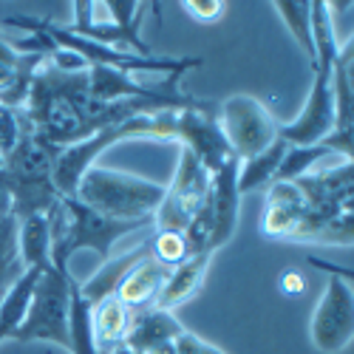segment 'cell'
I'll use <instances>...</instances> for the list:
<instances>
[{
	"mask_svg": "<svg viewBox=\"0 0 354 354\" xmlns=\"http://www.w3.org/2000/svg\"><path fill=\"white\" fill-rule=\"evenodd\" d=\"M298 190L306 198V224L301 244H343L354 239V167L351 159L332 156L312 173L301 176Z\"/></svg>",
	"mask_w": 354,
	"mask_h": 354,
	"instance_id": "1",
	"label": "cell"
},
{
	"mask_svg": "<svg viewBox=\"0 0 354 354\" xmlns=\"http://www.w3.org/2000/svg\"><path fill=\"white\" fill-rule=\"evenodd\" d=\"M48 235H51V267L57 272H71L68 263L80 250H94L102 261L111 258L116 241L125 235L151 227V221H116L91 207H85L77 198H57L46 213Z\"/></svg>",
	"mask_w": 354,
	"mask_h": 354,
	"instance_id": "2",
	"label": "cell"
},
{
	"mask_svg": "<svg viewBox=\"0 0 354 354\" xmlns=\"http://www.w3.org/2000/svg\"><path fill=\"white\" fill-rule=\"evenodd\" d=\"M57 145H48L28 128L20 142L12 147V153L0 162V179L6 182L12 193V218H28V216H46L51 204L60 198L54 190V159Z\"/></svg>",
	"mask_w": 354,
	"mask_h": 354,
	"instance_id": "3",
	"label": "cell"
},
{
	"mask_svg": "<svg viewBox=\"0 0 354 354\" xmlns=\"http://www.w3.org/2000/svg\"><path fill=\"white\" fill-rule=\"evenodd\" d=\"M74 198L116 221H151L165 198V185L94 165L82 173Z\"/></svg>",
	"mask_w": 354,
	"mask_h": 354,
	"instance_id": "4",
	"label": "cell"
},
{
	"mask_svg": "<svg viewBox=\"0 0 354 354\" xmlns=\"http://www.w3.org/2000/svg\"><path fill=\"white\" fill-rule=\"evenodd\" d=\"M40 28L54 40V46H60L66 51H74L80 54L88 66H102V68H113V71H122L128 77L133 74H187L190 68H198L201 66V57H162V54H153V57H139L133 51H122V48H113V46H102V43H94V40H85L80 35H74L68 26H60L48 17H37Z\"/></svg>",
	"mask_w": 354,
	"mask_h": 354,
	"instance_id": "5",
	"label": "cell"
},
{
	"mask_svg": "<svg viewBox=\"0 0 354 354\" xmlns=\"http://www.w3.org/2000/svg\"><path fill=\"white\" fill-rule=\"evenodd\" d=\"M71 272H57L54 267L37 275L26 317L12 335L17 343H54L68 351V292Z\"/></svg>",
	"mask_w": 354,
	"mask_h": 354,
	"instance_id": "6",
	"label": "cell"
},
{
	"mask_svg": "<svg viewBox=\"0 0 354 354\" xmlns=\"http://www.w3.org/2000/svg\"><path fill=\"white\" fill-rule=\"evenodd\" d=\"M216 120H218V128L230 145L232 156L239 162L267 151L275 139H281L278 136L281 125L272 116V111L250 94H235L218 102Z\"/></svg>",
	"mask_w": 354,
	"mask_h": 354,
	"instance_id": "7",
	"label": "cell"
},
{
	"mask_svg": "<svg viewBox=\"0 0 354 354\" xmlns=\"http://www.w3.org/2000/svg\"><path fill=\"white\" fill-rule=\"evenodd\" d=\"M312 346L323 354L343 351L354 337V295L346 278L329 275L309 320Z\"/></svg>",
	"mask_w": 354,
	"mask_h": 354,
	"instance_id": "8",
	"label": "cell"
},
{
	"mask_svg": "<svg viewBox=\"0 0 354 354\" xmlns=\"http://www.w3.org/2000/svg\"><path fill=\"white\" fill-rule=\"evenodd\" d=\"M167 139H179L185 151H190L198 165L210 176L232 159L230 145L218 128L216 113L210 111H170L167 113Z\"/></svg>",
	"mask_w": 354,
	"mask_h": 354,
	"instance_id": "9",
	"label": "cell"
},
{
	"mask_svg": "<svg viewBox=\"0 0 354 354\" xmlns=\"http://www.w3.org/2000/svg\"><path fill=\"white\" fill-rule=\"evenodd\" d=\"M335 131V100H332V71H315V82L306 94L304 108L292 122L278 128L286 145H320Z\"/></svg>",
	"mask_w": 354,
	"mask_h": 354,
	"instance_id": "10",
	"label": "cell"
},
{
	"mask_svg": "<svg viewBox=\"0 0 354 354\" xmlns=\"http://www.w3.org/2000/svg\"><path fill=\"white\" fill-rule=\"evenodd\" d=\"M306 198L295 182H275L267 187L261 213V235L270 241H298L306 224Z\"/></svg>",
	"mask_w": 354,
	"mask_h": 354,
	"instance_id": "11",
	"label": "cell"
},
{
	"mask_svg": "<svg viewBox=\"0 0 354 354\" xmlns=\"http://www.w3.org/2000/svg\"><path fill=\"white\" fill-rule=\"evenodd\" d=\"M239 159L224 162L213 176H210V193H207V207L213 216V241L210 250H221L230 244L239 227V207H241V193H239Z\"/></svg>",
	"mask_w": 354,
	"mask_h": 354,
	"instance_id": "12",
	"label": "cell"
},
{
	"mask_svg": "<svg viewBox=\"0 0 354 354\" xmlns=\"http://www.w3.org/2000/svg\"><path fill=\"white\" fill-rule=\"evenodd\" d=\"M167 275H170V270L165 267V263H159L153 255H147L120 281V286L113 289V298L120 301L131 315L153 309Z\"/></svg>",
	"mask_w": 354,
	"mask_h": 354,
	"instance_id": "13",
	"label": "cell"
},
{
	"mask_svg": "<svg viewBox=\"0 0 354 354\" xmlns=\"http://www.w3.org/2000/svg\"><path fill=\"white\" fill-rule=\"evenodd\" d=\"M210 261H213V252H196L187 261H182L179 267H173L167 281H165V286H162V292H159L156 309L173 312L176 306L193 301L196 295L201 292V286H204V278H207V270H210Z\"/></svg>",
	"mask_w": 354,
	"mask_h": 354,
	"instance_id": "14",
	"label": "cell"
},
{
	"mask_svg": "<svg viewBox=\"0 0 354 354\" xmlns=\"http://www.w3.org/2000/svg\"><path fill=\"white\" fill-rule=\"evenodd\" d=\"M185 326L176 320L173 312L165 309H145L131 315V329L125 343L136 351V354H153L156 348H162L165 343H170L176 335H182Z\"/></svg>",
	"mask_w": 354,
	"mask_h": 354,
	"instance_id": "15",
	"label": "cell"
},
{
	"mask_svg": "<svg viewBox=\"0 0 354 354\" xmlns=\"http://www.w3.org/2000/svg\"><path fill=\"white\" fill-rule=\"evenodd\" d=\"M147 255H151V239L142 241V244H136L133 250H128V252H122V255H111L91 278H88L85 283H80L82 298L94 306V304H100L102 298H108V295H113V289L120 286V281L136 267L142 258H147Z\"/></svg>",
	"mask_w": 354,
	"mask_h": 354,
	"instance_id": "16",
	"label": "cell"
},
{
	"mask_svg": "<svg viewBox=\"0 0 354 354\" xmlns=\"http://www.w3.org/2000/svg\"><path fill=\"white\" fill-rule=\"evenodd\" d=\"M165 190H167L170 198L185 204L187 210L198 213V207H201L204 198H207V193H210V173L198 165V159L190 151H185V147H182L179 165H176V176H173L170 187H165Z\"/></svg>",
	"mask_w": 354,
	"mask_h": 354,
	"instance_id": "17",
	"label": "cell"
},
{
	"mask_svg": "<svg viewBox=\"0 0 354 354\" xmlns=\"http://www.w3.org/2000/svg\"><path fill=\"white\" fill-rule=\"evenodd\" d=\"M17 250L26 270H51V235L46 216H28L17 221Z\"/></svg>",
	"mask_w": 354,
	"mask_h": 354,
	"instance_id": "18",
	"label": "cell"
},
{
	"mask_svg": "<svg viewBox=\"0 0 354 354\" xmlns=\"http://www.w3.org/2000/svg\"><path fill=\"white\" fill-rule=\"evenodd\" d=\"M286 153V142L275 139L267 151H261L239 165V193H252V190H267L278 179V167Z\"/></svg>",
	"mask_w": 354,
	"mask_h": 354,
	"instance_id": "19",
	"label": "cell"
},
{
	"mask_svg": "<svg viewBox=\"0 0 354 354\" xmlns=\"http://www.w3.org/2000/svg\"><path fill=\"white\" fill-rule=\"evenodd\" d=\"M351 63H354V48H351V37H346L335 60V68H332V100H335V131L337 133H351V88H354Z\"/></svg>",
	"mask_w": 354,
	"mask_h": 354,
	"instance_id": "20",
	"label": "cell"
},
{
	"mask_svg": "<svg viewBox=\"0 0 354 354\" xmlns=\"http://www.w3.org/2000/svg\"><path fill=\"white\" fill-rule=\"evenodd\" d=\"M68 351L71 354H100L97 337H94L91 304L82 298L77 278H71V292H68Z\"/></svg>",
	"mask_w": 354,
	"mask_h": 354,
	"instance_id": "21",
	"label": "cell"
},
{
	"mask_svg": "<svg viewBox=\"0 0 354 354\" xmlns=\"http://www.w3.org/2000/svg\"><path fill=\"white\" fill-rule=\"evenodd\" d=\"M91 320H94L97 348H111L116 343H125L131 329V312L113 295H108V298L91 306Z\"/></svg>",
	"mask_w": 354,
	"mask_h": 354,
	"instance_id": "22",
	"label": "cell"
},
{
	"mask_svg": "<svg viewBox=\"0 0 354 354\" xmlns=\"http://www.w3.org/2000/svg\"><path fill=\"white\" fill-rule=\"evenodd\" d=\"M37 275H40L37 270H26L9 286V292L3 295V298H0V343L12 340V335L23 323L28 301H32V292H35V283H37Z\"/></svg>",
	"mask_w": 354,
	"mask_h": 354,
	"instance_id": "23",
	"label": "cell"
},
{
	"mask_svg": "<svg viewBox=\"0 0 354 354\" xmlns=\"http://www.w3.org/2000/svg\"><path fill=\"white\" fill-rule=\"evenodd\" d=\"M272 9L283 20L292 40L301 46L306 60L315 66V43H312V3L309 0H275Z\"/></svg>",
	"mask_w": 354,
	"mask_h": 354,
	"instance_id": "24",
	"label": "cell"
},
{
	"mask_svg": "<svg viewBox=\"0 0 354 354\" xmlns=\"http://www.w3.org/2000/svg\"><path fill=\"white\" fill-rule=\"evenodd\" d=\"M335 153H329L323 145H286L283 162L278 167V179L275 182H298L301 176L312 173L323 162H329Z\"/></svg>",
	"mask_w": 354,
	"mask_h": 354,
	"instance_id": "25",
	"label": "cell"
},
{
	"mask_svg": "<svg viewBox=\"0 0 354 354\" xmlns=\"http://www.w3.org/2000/svg\"><path fill=\"white\" fill-rule=\"evenodd\" d=\"M26 272L23 258L17 250V221L0 218V298L9 292V286Z\"/></svg>",
	"mask_w": 354,
	"mask_h": 354,
	"instance_id": "26",
	"label": "cell"
},
{
	"mask_svg": "<svg viewBox=\"0 0 354 354\" xmlns=\"http://www.w3.org/2000/svg\"><path fill=\"white\" fill-rule=\"evenodd\" d=\"M151 255L159 263H165L167 270H173V267H179L182 261H187L193 252H190V247H187L182 232H156L153 230V235H151Z\"/></svg>",
	"mask_w": 354,
	"mask_h": 354,
	"instance_id": "27",
	"label": "cell"
},
{
	"mask_svg": "<svg viewBox=\"0 0 354 354\" xmlns=\"http://www.w3.org/2000/svg\"><path fill=\"white\" fill-rule=\"evenodd\" d=\"M32 128L28 116L23 108H3L0 105V162L6 153H12V147L20 142V136Z\"/></svg>",
	"mask_w": 354,
	"mask_h": 354,
	"instance_id": "28",
	"label": "cell"
},
{
	"mask_svg": "<svg viewBox=\"0 0 354 354\" xmlns=\"http://www.w3.org/2000/svg\"><path fill=\"white\" fill-rule=\"evenodd\" d=\"M153 354H224L218 346L207 343V340H201L198 335L193 332H182V335H176L170 343H165L162 348H156Z\"/></svg>",
	"mask_w": 354,
	"mask_h": 354,
	"instance_id": "29",
	"label": "cell"
},
{
	"mask_svg": "<svg viewBox=\"0 0 354 354\" xmlns=\"http://www.w3.org/2000/svg\"><path fill=\"white\" fill-rule=\"evenodd\" d=\"M182 9L198 23H216L224 17L227 3H221V0H185Z\"/></svg>",
	"mask_w": 354,
	"mask_h": 354,
	"instance_id": "30",
	"label": "cell"
},
{
	"mask_svg": "<svg viewBox=\"0 0 354 354\" xmlns=\"http://www.w3.org/2000/svg\"><path fill=\"white\" fill-rule=\"evenodd\" d=\"M304 278L295 272V270H286V272H281V292H286V295H301L304 292Z\"/></svg>",
	"mask_w": 354,
	"mask_h": 354,
	"instance_id": "31",
	"label": "cell"
},
{
	"mask_svg": "<svg viewBox=\"0 0 354 354\" xmlns=\"http://www.w3.org/2000/svg\"><path fill=\"white\" fill-rule=\"evenodd\" d=\"M0 218H12V193L3 179H0Z\"/></svg>",
	"mask_w": 354,
	"mask_h": 354,
	"instance_id": "32",
	"label": "cell"
},
{
	"mask_svg": "<svg viewBox=\"0 0 354 354\" xmlns=\"http://www.w3.org/2000/svg\"><path fill=\"white\" fill-rule=\"evenodd\" d=\"M108 354H136V351H133L128 343H116V346L108 348Z\"/></svg>",
	"mask_w": 354,
	"mask_h": 354,
	"instance_id": "33",
	"label": "cell"
},
{
	"mask_svg": "<svg viewBox=\"0 0 354 354\" xmlns=\"http://www.w3.org/2000/svg\"><path fill=\"white\" fill-rule=\"evenodd\" d=\"M100 354H108V348H100Z\"/></svg>",
	"mask_w": 354,
	"mask_h": 354,
	"instance_id": "34",
	"label": "cell"
}]
</instances>
